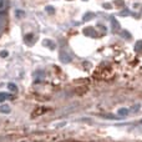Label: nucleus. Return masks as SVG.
Instances as JSON below:
<instances>
[{"label": "nucleus", "mask_w": 142, "mask_h": 142, "mask_svg": "<svg viewBox=\"0 0 142 142\" xmlns=\"http://www.w3.org/2000/svg\"><path fill=\"white\" fill-rule=\"evenodd\" d=\"M0 111H1V112H9L10 109L9 107H0Z\"/></svg>", "instance_id": "423d86ee"}, {"label": "nucleus", "mask_w": 142, "mask_h": 142, "mask_svg": "<svg viewBox=\"0 0 142 142\" xmlns=\"http://www.w3.org/2000/svg\"><path fill=\"white\" fill-rule=\"evenodd\" d=\"M5 8V0H0V10H3Z\"/></svg>", "instance_id": "39448f33"}, {"label": "nucleus", "mask_w": 142, "mask_h": 142, "mask_svg": "<svg viewBox=\"0 0 142 142\" xmlns=\"http://www.w3.org/2000/svg\"><path fill=\"white\" fill-rule=\"evenodd\" d=\"M138 123H141V125H142V120H141V121H140V122H138Z\"/></svg>", "instance_id": "6e6552de"}, {"label": "nucleus", "mask_w": 142, "mask_h": 142, "mask_svg": "<svg viewBox=\"0 0 142 142\" xmlns=\"http://www.w3.org/2000/svg\"><path fill=\"white\" fill-rule=\"evenodd\" d=\"M6 55H8V52H6V51H1V56H6Z\"/></svg>", "instance_id": "0eeeda50"}, {"label": "nucleus", "mask_w": 142, "mask_h": 142, "mask_svg": "<svg viewBox=\"0 0 142 142\" xmlns=\"http://www.w3.org/2000/svg\"><path fill=\"white\" fill-rule=\"evenodd\" d=\"M8 87H9L11 91H16V86H15L14 84H9V85H8Z\"/></svg>", "instance_id": "20e7f679"}, {"label": "nucleus", "mask_w": 142, "mask_h": 142, "mask_svg": "<svg viewBox=\"0 0 142 142\" xmlns=\"http://www.w3.org/2000/svg\"><path fill=\"white\" fill-rule=\"evenodd\" d=\"M117 114L120 115V116H125V115L128 114V110H127V109H120V110L117 111Z\"/></svg>", "instance_id": "f257e3e1"}, {"label": "nucleus", "mask_w": 142, "mask_h": 142, "mask_svg": "<svg viewBox=\"0 0 142 142\" xmlns=\"http://www.w3.org/2000/svg\"><path fill=\"white\" fill-rule=\"evenodd\" d=\"M138 110H140V105H133V107L132 109H131V111H132V112H136V111H138Z\"/></svg>", "instance_id": "7ed1b4c3"}, {"label": "nucleus", "mask_w": 142, "mask_h": 142, "mask_svg": "<svg viewBox=\"0 0 142 142\" xmlns=\"http://www.w3.org/2000/svg\"><path fill=\"white\" fill-rule=\"evenodd\" d=\"M9 96H10V95H8V94L0 92V102H1V101H5L6 99H9Z\"/></svg>", "instance_id": "f03ea898"}]
</instances>
